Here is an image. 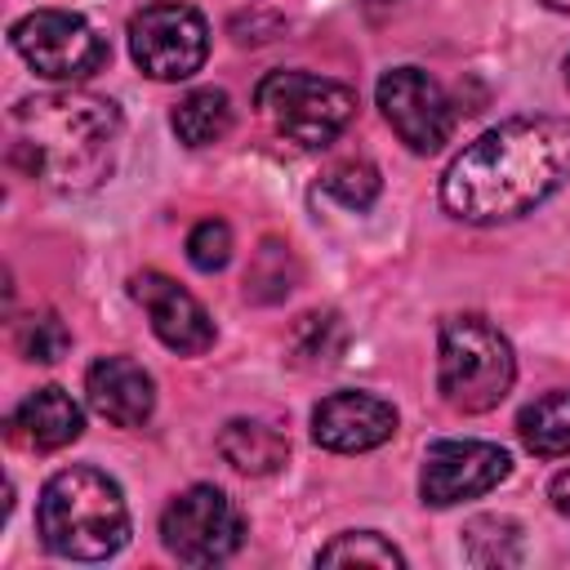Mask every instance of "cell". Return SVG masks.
<instances>
[{"instance_id": "cell-1", "label": "cell", "mask_w": 570, "mask_h": 570, "mask_svg": "<svg viewBox=\"0 0 570 570\" xmlns=\"http://www.w3.org/2000/svg\"><path fill=\"white\" fill-rule=\"evenodd\" d=\"M570 183V116H517L472 138L441 174V205L463 223H508Z\"/></svg>"}, {"instance_id": "cell-2", "label": "cell", "mask_w": 570, "mask_h": 570, "mask_svg": "<svg viewBox=\"0 0 570 570\" xmlns=\"http://www.w3.org/2000/svg\"><path fill=\"white\" fill-rule=\"evenodd\" d=\"M9 129H13L9 142L13 165H22L45 187L76 196L111 174L125 120L111 98L62 89V94L22 98L9 111Z\"/></svg>"}, {"instance_id": "cell-3", "label": "cell", "mask_w": 570, "mask_h": 570, "mask_svg": "<svg viewBox=\"0 0 570 570\" xmlns=\"http://www.w3.org/2000/svg\"><path fill=\"white\" fill-rule=\"evenodd\" d=\"M36 530L53 557L107 561L129 543V503L102 468H62L40 485Z\"/></svg>"}, {"instance_id": "cell-4", "label": "cell", "mask_w": 570, "mask_h": 570, "mask_svg": "<svg viewBox=\"0 0 570 570\" xmlns=\"http://www.w3.org/2000/svg\"><path fill=\"white\" fill-rule=\"evenodd\" d=\"M517 379L512 343L476 312H459L441 321L436 334V392L459 414L494 410Z\"/></svg>"}, {"instance_id": "cell-5", "label": "cell", "mask_w": 570, "mask_h": 570, "mask_svg": "<svg viewBox=\"0 0 570 570\" xmlns=\"http://www.w3.org/2000/svg\"><path fill=\"white\" fill-rule=\"evenodd\" d=\"M254 107L281 138L316 151L330 147L352 125L356 89L312 71H267L254 89Z\"/></svg>"}, {"instance_id": "cell-6", "label": "cell", "mask_w": 570, "mask_h": 570, "mask_svg": "<svg viewBox=\"0 0 570 570\" xmlns=\"http://www.w3.org/2000/svg\"><path fill=\"white\" fill-rule=\"evenodd\" d=\"M13 53L45 80H89L107 62V40L89 27V18L71 9H36L9 27Z\"/></svg>"}, {"instance_id": "cell-7", "label": "cell", "mask_w": 570, "mask_h": 570, "mask_svg": "<svg viewBox=\"0 0 570 570\" xmlns=\"http://www.w3.org/2000/svg\"><path fill=\"white\" fill-rule=\"evenodd\" d=\"M245 539L240 508L218 485H187L160 512V543L183 566H218Z\"/></svg>"}, {"instance_id": "cell-8", "label": "cell", "mask_w": 570, "mask_h": 570, "mask_svg": "<svg viewBox=\"0 0 570 570\" xmlns=\"http://www.w3.org/2000/svg\"><path fill=\"white\" fill-rule=\"evenodd\" d=\"M209 27L191 4L160 0L129 18V58L151 80H187L205 67Z\"/></svg>"}, {"instance_id": "cell-9", "label": "cell", "mask_w": 570, "mask_h": 570, "mask_svg": "<svg viewBox=\"0 0 570 570\" xmlns=\"http://www.w3.org/2000/svg\"><path fill=\"white\" fill-rule=\"evenodd\" d=\"M374 98H379L383 120L392 125V134L410 151L428 156V151H441L450 142V134H454V102H450V94L423 67H392V71H383Z\"/></svg>"}, {"instance_id": "cell-10", "label": "cell", "mask_w": 570, "mask_h": 570, "mask_svg": "<svg viewBox=\"0 0 570 570\" xmlns=\"http://www.w3.org/2000/svg\"><path fill=\"white\" fill-rule=\"evenodd\" d=\"M512 454L494 441H432L419 472V494L428 508H450L476 494H490L508 481Z\"/></svg>"}, {"instance_id": "cell-11", "label": "cell", "mask_w": 570, "mask_h": 570, "mask_svg": "<svg viewBox=\"0 0 570 570\" xmlns=\"http://www.w3.org/2000/svg\"><path fill=\"white\" fill-rule=\"evenodd\" d=\"M129 294L142 303L147 321H151V334L178 352V356H200L214 347V321L209 312L200 307L196 294H187L174 276L156 272V267H142L129 276Z\"/></svg>"}, {"instance_id": "cell-12", "label": "cell", "mask_w": 570, "mask_h": 570, "mask_svg": "<svg viewBox=\"0 0 570 570\" xmlns=\"http://www.w3.org/2000/svg\"><path fill=\"white\" fill-rule=\"evenodd\" d=\"M396 410L374 392H330L312 410V441L334 454H365L392 441Z\"/></svg>"}, {"instance_id": "cell-13", "label": "cell", "mask_w": 570, "mask_h": 570, "mask_svg": "<svg viewBox=\"0 0 570 570\" xmlns=\"http://www.w3.org/2000/svg\"><path fill=\"white\" fill-rule=\"evenodd\" d=\"M85 401L111 428H142L156 410V383L129 356H98L85 370Z\"/></svg>"}, {"instance_id": "cell-14", "label": "cell", "mask_w": 570, "mask_h": 570, "mask_svg": "<svg viewBox=\"0 0 570 570\" xmlns=\"http://www.w3.org/2000/svg\"><path fill=\"white\" fill-rule=\"evenodd\" d=\"M80 428H85L80 405L58 383H45V387L27 392L9 410V441L22 445V450H31V454H49V450L71 445L80 436Z\"/></svg>"}, {"instance_id": "cell-15", "label": "cell", "mask_w": 570, "mask_h": 570, "mask_svg": "<svg viewBox=\"0 0 570 570\" xmlns=\"http://www.w3.org/2000/svg\"><path fill=\"white\" fill-rule=\"evenodd\" d=\"M218 454L245 476H267L289 459V441L263 419H227L218 432Z\"/></svg>"}, {"instance_id": "cell-16", "label": "cell", "mask_w": 570, "mask_h": 570, "mask_svg": "<svg viewBox=\"0 0 570 570\" xmlns=\"http://www.w3.org/2000/svg\"><path fill=\"white\" fill-rule=\"evenodd\" d=\"M169 125H174L178 142H187V147H209L218 138H227V129H232V98H227V89L205 85V89L183 94L178 107L169 111Z\"/></svg>"}, {"instance_id": "cell-17", "label": "cell", "mask_w": 570, "mask_h": 570, "mask_svg": "<svg viewBox=\"0 0 570 570\" xmlns=\"http://www.w3.org/2000/svg\"><path fill=\"white\" fill-rule=\"evenodd\" d=\"M517 436L539 459L570 454V392H548L517 414Z\"/></svg>"}, {"instance_id": "cell-18", "label": "cell", "mask_w": 570, "mask_h": 570, "mask_svg": "<svg viewBox=\"0 0 570 570\" xmlns=\"http://www.w3.org/2000/svg\"><path fill=\"white\" fill-rule=\"evenodd\" d=\"M298 276H303V267H298L289 240L267 236V240L254 249V258H249V272H245V298H254V303H281V298L298 285Z\"/></svg>"}, {"instance_id": "cell-19", "label": "cell", "mask_w": 570, "mask_h": 570, "mask_svg": "<svg viewBox=\"0 0 570 570\" xmlns=\"http://www.w3.org/2000/svg\"><path fill=\"white\" fill-rule=\"evenodd\" d=\"M347 347V325L338 312H303L289 330V361L298 365H330Z\"/></svg>"}, {"instance_id": "cell-20", "label": "cell", "mask_w": 570, "mask_h": 570, "mask_svg": "<svg viewBox=\"0 0 570 570\" xmlns=\"http://www.w3.org/2000/svg\"><path fill=\"white\" fill-rule=\"evenodd\" d=\"M463 552L472 566H517L521 561V525L512 517H472L463 525Z\"/></svg>"}, {"instance_id": "cell-21", "label": "cell", "mask_w": 570, "mask_h": 570, "mask_svg": "<svg viewBox=\"0 0 570 570\" xmlns=\"http://www.w3.org/2000/svg\"><path fill=\"white\" fill-rule=\"evenodd\" d=\"M321 191H325L330 200H338L343 209L365 214V209L379 200L383 178H379V169H374L365 156H347V160H338V165H330V169H325Z\"/></svg>"}, {"instance_id": "cell-22", "label": "cell", "mask_w": 570, "mask_h": 570, "mask_svg": "<svg viewBox=\"0 0 570 570\" xmlns=\"http://www.w3.org/2000/svg\"><path fill=\"white\" fill-rule=\"evenodd\" d=\"M316 566H387V570H396V566H405V557L379 530H343L316 552Z\"/></svg>"}, {"instance_id": "cell-23", "label": "cell", "mask_w": 570, "mask_h": 570, "mask_svg": "<svg viewBox=\"0 0 570 570\" xmlns=\"http://www.w3.org/2000/svg\"><path fill=\"white\" fill-rule=\"evenodd\" d=\"M13 347L22 361H40V365H53L58 356H67L71 347V334L67 325L58 321V312H31L13 325Z\"/></svg>"}, {"instance_id": "cell-24", "label": "cell", "mask_w": 570, "mask_h": 570, "mask_svg": "<svg viewBox=\"0 0 570 570\" xmlns=\"http://www.w3.org/2000/svg\"><path fill=\"white\" fill-rule=\"evenodd\" d=\"M232 258V227L223 218H200L187 232V263L196 272H218Z\"/></svg>"}, {"instance_id": "cell-25", "label": "cell", "mask_w": 570, "mask_h": 570, "mask_svg": "<svg viewBox=\"0 0 570 570\" xmlns=\"http://www.w3.org/2000/svg\"><path fill=\"white\" fill-rule=\"evenodd\" d=\"M548 499H552V508L570 521V468H566V472H557V476L548 481Z\"/></svg>"}, {"instance_id": "cell-26", "label": "cell", "mask_w": 570, "mask_h": 570, "mask_svg": "<svg viewBox=\"0 0 570 570\" xmlns=\"http://www.w3.org/2000/svg\"><path fill=\"white\" fill-rule=\"evenodd\" d=\"M548 9H557V13H570V0H543Z\"/></svg>"}, {"instance_id": "cell-27", "label": "cell", "mask_w": 570, "mask_h": 570, "mask_svg": "<svg viewBox=\"0 0 570 570\" xmlns=\"http://www.w3.org/2000/svg\"><path fill=\"white\" fill-rule=\"evenodd\" d=\"M566 85H570V58H566Z\"/></svg>"}]
</instances>
